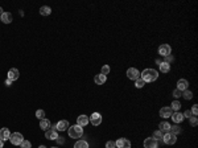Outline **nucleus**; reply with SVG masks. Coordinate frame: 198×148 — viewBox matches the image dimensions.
I'll return each instance as SVG.
<instances>
[{
	"mask_svg": "<svg viewBox=\"0 0 198 148\" xmlns=\"http://www.w3.org/2000/svg\"><path fill=\"white\" fill-rule=\"evenodd\" d=\"M0 20L3 21L4 24H9L11 21H12V15H11L9 12H4V13L1 15V17H0Z\"/></svg>",
	"mask_w": 198,
	"mask_h": 148,
	"instance_id": "19",
	"label": "nucleus"
},
{
	"mask_svg": "<svg viewBox=\"0 0 198 148\" xmlns=\"http://www.w3.org/2000/svg\"><path fill=\"white\" fill-rule=\"evenodd\" d=\"M11 143L13 145H20L24 140V136L20 134V132H13V134H11V138H9Z\"/></svg>",
	"mask_w": 198,
	"mask_h": 148,
	"instance_id": "3",
	"label": "nucleus"
},
{
	"mask_svg": "<svg viewBox=\"0 0 198 148\" xmlns=\"http://www.w3.org/2000/svg\"><path fill=\"white\" fill-rule=\"evenodd\" d=\"M36 117H37L40 121L44 119V118H45V111L44 110H37V111H36Z\"/></svg>",
	"mask_w": 198,
	"mask_h": 148,
	"instance_id": "30",
	"label": "nucleus"
},
{
	"mask_svg": "<svg viewBox=\"0 0 198 148\" xmlns=\"http://www.w3.org/2000/svg\"><path fill=\"white\" fill-rule=\"evenodd\" d=\"M182 96H184L185 99L189 100V99H191V98H193V93H191L190 90L186 89V90H184V94H182Z\"/></svg>",
	"mask_w": 198,
	"mask_h": 148,
	"instance_id": "27",
	"label": "nucleus"
},
{
	"mask_svg": "<svg viewBox=\"0 0 198 148\" xmlns=\"http://www.w3.org/2000/svg\"><path fill=\"white\" fill-rule=\"evenodd\" d=\"M56 140H57L58 143H60V144H62V143H64V139H62V138H60V136H58V138L56 139Z\"/></svg>",
	"mask_w": 198,
	"mask_h": 148,
	"instance_id": "40",
	"label": "nucleus"
},
{
	"mask_svg": "<svg viewBox=\"0 0 198 148\" xmlns=\"http://www.w3.org/2000/svg\"><path fill=\"white\" fill-rule=\"evenodd\" d=\"M9 138H11V132H9V130L8 128H1L0 130V139L3 141H5V140H9Z\"/></svg>",
	"mask_w": 198,
	"mask_h": 148,
	"instance_id": "14",
	"label": "nucleus"
},
{
	"mask_svg": "<svg viewBox=\"0 0 198 148\" xmlns=\"http://www.w3.org/2000/svg\"><path fill=\"white\" fill-rule=\"evenodd\" d=\"M144 85H145V82H144L141 78L136 79V82H135V86H136L137 89H141V87H144Z\"/></svg>",
	"mask_w": 198,
	"mask_h": 148,
	"instance_id": "29",
	"label": "nucleus"
},
{
	"mask_svg": "<svg viewBox=\"0 0 198 148\" xmlns=\"http://www.w3.org/2000/svg\"><path fill=\"white\" fill-rule=\"evenodd\" d=\"M45 138L49 139V140H56V139L58 138L57 127H56V126H53V127H50L49 130L45 131Z\"/></svg>",
	"mask_w": 198,
	"mask_h": 148,
	"instance_id": "4",
	"label": "nucleus"
},
{
	"mask_svg": "<svg viewBox=\"0 0 198 148\" xmlns=\"http://www.w3.org/2000/svg\"><path fill=\"white\" fill-rule=\"evenodd\" d=\"M163 136H164V135H163V131H160V130H157V131H155L153 132V138L156 139V140H163Z\"/></svg>",
	"mask_w": 198,
	"mask_h": 148,
	"instance_id": "28",
	"label": "nucleus"
},
{
	"mask_svg": "<svg viewBox=\"0 0 198 148\" xmlns=\"http://www.w3.org/2000/svg\"><path fill=\"white\" fill-rule=\"evenodd\" d=\"M169 70H171V64H168V62H161L160 72L161 73H169Z\"/></svg>",
	"mask_w": 198,
	"mask_h": 148,
	"instance_id": "21",
	"label": "nucleus"
},
{
	"mask_svg": "<svg viewBox=\"0 0 198 148\" xmlns=\"http://www.w3.org/2000/svg\"><path fill=\"white\" fill-rule=\"evenodd\" d=\"M181 95H182V91H180L178 89L173 90V96H174V98H180Z\"/></svg>",
	"mask_w": 198,
	"mask_h": 148,
	"instance_id": "35",
	"label": "nucleus"
},
{
	"mask_svg": "<svg viewBox=\"0 0 198 148\" xmlns=\"http://www.w3.org/2000/svg\"><path fill=\"white\" fill-rule=\"evenodd\" d=\"M169 132L177 136V135L180 134V132H181V128L178 127V126H171V131H169Z\"/></svg>",
	"mask_w": 198,
	"mask_h": 148,
	"instance_id": "26",
	"label": "nucleus"
},
{
	"mask_svg": "<svg viewBox=\"0 0 198 148\" xmlns=\"http://www.w3.org/2000/svg\"><path fill=\"white\" fill-rule=\"evenodd\" d=\"M159 127H160V131H164V132H169L171 131V124L168 122H161L159 124Z\"/></svg>",
	"mask_w": 198,
	"mask_h": 148,
	"instance_id": "22",
	"label": "nucleus"
},
{
	"mask_svg": "<svg viewBox=\"0 0 198 148\" xmlns=\"http://www.w3.org/2000/svg\"><path fill=\"white\" fill-rule=\"evenodd\" d=\"M21 148H31L32 147V143L29 140H23V143H21Z\"/></svg>",
	"mask_w": 198,
	"mask_h": 148,
	"instance_id": "32",
	"label": "nucleus"
},
{
	"mask_svg": "<svg viewBox=\"0 0 198 148\" xmlns=\"http://www.w3.org/2000/svg\"><path fill=\"white\" fill-rule=\"evenodd\" d=\"M172 114H173V110H172L171 107H163L160 110V117L161 118H169V117H172Z\"/></svg>",
	"mask_w": 198,
	"mask_h": 148,
	"instance_id": "11",
	"label": "nucleus"
},
{
	"mask_svg": "<svg viewBox=\"0 0 198 148\" xmlns=\"http://www.w3.org/2000/svg\"><path fill=\"white\" fill-rule=\"evenodd\" d=\"M106 148H116V144H115V141L112 140H108L106 143Z\"/></svg>",
	"mask_w": 198,
	"mask_h": 148,
	"instance_id": "34",
	"label": "nucleus"
},
{
	"mask_svg": "<svg viewBox=\"0 0 198 148\" xmlns=\"http://www.w3.org/2000/svg\"><path fill=\"white\" fill-rule=\"evenodd\" d=\"M3 13H4V12H3V8L0 7V17H1V15H3Z\"/></svg>",
	"mask_w": 198,
	"mask_h": 148,
	"instance_id": "42",
	"label": "nucleus"
},
{
	"mask_svg": "<svg viewBox=\"0 0 198 148\" xmlns=\"http://www.w3.org/2000/svg\"><path fill=\"white\" fill-rule=\"evenodd\" d=\"M74 148H89V143L85 140H78L74 144Z\"/></svg>",
	"mask_w": 198,
	"mask_h": 148,
	"instance_id": "24",
	"label": "nucleus"
},
{
	"mask_svg": "<svg viewBox=\"0 0 198 148\" xmlns=\"http://www.w3.org/2000/svg\"><path fill=\"white\" fill-rule=\"evenodd\" d=\"M182 115H184V118H191V117H193V114H191L190 110H186L184 114H182Z\"/></svg>",
	"mask_w": 198,
	"mask_h": 148,
	"instance_id": "37",
	"label": "nucleus"
},
{
	"mask_svg": "<svg viewBox=\"0 0 198 148\" xmlns=\"http://www.w3.org/2000/svg\"><path fill=\"white\" fill-rule=\"evenodd\" d=\"M127 77H128L130 79L136 81V79L140 78V72H139L136 68H130V69L127 70Z\"/></svg>",
	"mask_w": 198,
	"mask_h": 148,
	"instance_id": "7",
	"label": "nucleus"
},
{
	"mask_svg": "<svg viewBox=\"0 0 198 148\" xmlns=\"http://www.w3.org/2000/svg\"><path fill=\"white\" fill-rule=\"evenodd\" d=\"M94 81H95L96 85H103V83H106V81H107V76H104L102 73H100V74H96Z\"/></svg>",
	"mask_w": 198,
	"mask_h": 148,
	"instance_id": "17",
	"label": "nucleus"
},
{
	"mask_svg": "<svg viewBox=\"0 0 198 148\" xmlns=\"http://www.w3.org/2000/svg\"><path fill=\"white\" fill-rule=\"evenodd\" d=\"M115 144L118 148H131V141L128 139H124V138H120L115 141Z\"/></svg>",
	"mask_w": 198,
	"mask_h": 148,
	"instance_id": "9",
	"label": "nucleus"
},
{
	"mask_svg": "<svg viewBox=\"0 0 198 148\" xmlns=\"http://www.w3.org/2000/svg\"><path fill=\"white\" fill-rule=\"evenodd\" d=\"M141 79L144 82H155L157 78H159V72L155 69H145L143 73H140Z\"/></svg>",
	"mask_w": 198,
	"mask_h": 148,
	"instance_id": "1",
	"label": "nucleus"
},
{
	"mask_svg": "<svg viewBox=\"0 0 198 148\" xmlns=\"http://www.w3.org/2000/svg\"><path fill=\"white\" fill-rule=\"evenodd\" d=\"M89 121L92 126H99V124L102 123V115L99 113H94V114H91V117L89 118Z\"/></svg>",
	"mask_w": 198,
	"mask_h": 148,
	"instance_id": "8",
	"label": "nucleus"
},
{
	"mask_svg": "<svg viewBox=\"0 0 198 148\" xmlns=\"http://www.w3.org/2000/svg\"><path fill=\"white\" fill-rule=\"evenodd\" d=\"M89 117H86V115H79L78 118H77V124L78 126H81V127H85L86 124L89 123Z\"/></svg>",
	"mask_w": 198,
	"mask_h": 148,
	"instance_id": "16",
	"label": "nucleus"
},
{
	"mask_svg": "<svg viewBox=\"0 0 198 148\" xmlns=\"http://www.w3.org/2000/svg\"><path fill=\"white\" fill-rule=\"evenodd\" d=\"M189 86V82L186 81V79L181 78V79H178V82H177V89L180 90V91H184V90H186Z\"/></svg>",
	"mask_w": 198,
	"mask_h": 148,
	"instance_id": "15",
	"label": "nucleus"
},
{
	"mask_svg": "<svg viewBox=\"0 0 198 148\" xmlns=\"http://www.w3.org/2000/svg\"><path fill=\"white\" fill-rule=\"evenodd\" d=\"M157 140L155 138H147L144 140V148H157Z\"/></svg>",
	"mask_w": 198,
	"mask_h": 148,
	"instance_id": "10",
	"label": "nucleus"
},
{
	"mask_svg": "<svg viewBox=\"0 0 198 148\" xmlns=\"http://www.w3.org/2000/svg\"><path fill=\"white\" fill-rule=\"evenodd\" d=\"M171 108L173 111H180V108H181V103H180V100H173V102H172Z\"/></svg>",
	"mask_w": 198,
	"mask_h": 148,
	"instance_id": "25",
	"label": "nucleus"
},
{
	"mask_svg": "<svg viewBox=\"0 0 198 148\" xmlns=\"http://www.w3.org/2000/svg\"><path fill=\"white\" fill-rule=\"evenodd\" d=\"M110 70H111V69H110V66H108V65H104V66H103V68H102V74H104V76H107V74H108V73H110Z\"/></svg>",
	"mask_w": 198,
	"mask_h": 148,
	"instance_id": "33",
	"label": "nucleus"
},
{
	"mask_svg": "<svg viewBox=\"0 0 198 148\" xmlns=\"http://www.w3.org/2000/svg\"><path fill=\"white\" fill-rule=\"evenodd\" d=\"M56 127H57V131H66L69 130V122L68 121H60L57 124H56Z\"/></svg>",
	"mask_w": 198,
	"mask_h": 148,
	"instance_id": "13",
	"label": "nucleus"
},
{
	"mask_svg": "<svg viewBox=\"0 0 198 148\" xmlns=\"http://www.w3.org/2000/svg\"><path fill=\"white\" fill-rule=\"evenodd\" d=\"M163 141H164L165 144H176V141H177V138H176V135L171 134V132H167V134L163 136Z\"/></svg>",
	"mask_w": 198,
	"mask_h": 148,
	"instance_id": "5",
	"label": "nucleus"
},
{
	"mask_svg": "<svg viewBox=\"0 0 198 148\" xmlns=\"http://www.w3.org/2000/svg\"><path fill=\"white\" fill-rule=\"evenodd\" d=\"M5 85H7V86H11V85H12V81H11L9 78H7V81H5Z\"/></svg>",
	"mask_w": 198,
	"mask_h": 148,
	"instance_id": "39",
	"label": "nucleus"
},
{
	"mask_svg": "<svg viewBox=\"0 0 198 148\" xmlns=\"http://www.w3.org/2000/svg\"><path fill=\"white\" fill-rule=\"evenodd\" d=\"M191 114H193V115H194V117H197V114H198V104H194V106H193V108H191Z\"/></svg>",
	"mask_w": 198,
	"mask_h": 148,
	"instance_id": "36",
	"label": "nucleus"
},
{
	"mask_svg": "<svg viewBox=\"0 0 198 148\" xmlns=\"http://www.w3.org/2000/svg\"><path fill=\"white\" fill-rule=\"evenodd\" d=\"M189 123L193 126V127H195L198 124V119H197V117H191V118H189Z\"/></svg>",
	"mask_w": 198,
	"mask_h": 148,
	"instance_id": "31",
	"label": "nucleus"
},
{
	"mask_svg": "<svg viewBox=\"0 0 198 148\" xmlns=\"http://www.w3.org/2000/svg\"><path fill=\"white\" fill-rule=\"evenodd\" d=\"M3 147H4V141L0 139V148H3Z\"/></svg>",
	"mask_w": 198,
	"mask_h": 148,
	"instance_id": "41",
	"label": "nucleus"
},
{
	"mask_svg": "<svg viewBox=\"0 0 198 148\" xmlns=\"http://www.w3.org/2000/svg\"><path fill=\"white\" fill-rule=\"evenodd\" d=\"M40 13H41L42 16H49V15L52 13L50 7H48V5H44V7H41V8H40Z\"/></svg>",
	"mask_w": 198,
	"mask_h": 148,
	"instance_id": "23",
	"label": "nucleus"
},
{
	"mask_svg": "<svg viewBox=\"0 0 198 148\" xmlns=\"http://www.w3.org/2000/svg\"><path fill=\"white\" fill-rule=\"evenodd\" d=\"M52 148H57V147H52Z\"/></svg>",
	"mask_w": 198,
	"mask_h": 148,
	"instance_id": "44",
	"label": "nucleus"
},
{
	"mask_svg": "<svg viewBox=\"0 0 198 148\" xmlns=\"http://www.w3.org/2000/svg\"><path fill=\"white\" fill-rule=\"evenodd\" d=\"M69 132V136L73 139H78V138H82L83 135V128L78 124H75V126H72V127H69L68 130Z\"/></svg>",
	"mask_w": 198,
	"mask_h": 148,
	"instance_id": "2",
	"label": "nucleus"
},
{
	"mask_svg": "<svg viewBox=\"0 0 198 148\" xmlns=\"http://www.w3.org/2000/svg\"><path fill=\"white\" fill-rule=\"evenodd\" d=\"M172 53V48H171V45H168V44H163L159 46V54L163 56V57H167V56H169Z\"/></svg>",
	"mask_w": 198,
	"mask_h": 148,
	"instance_id": "6",
	"label": "nucleus"
},
{
	"mask_svg": "<svg viewBox=\"0 0 198 148\" xmlns=\"http://www.w3.org/2000/svg\"><path fill=\"white\" fill-rule=\"evenodd\" d=\"M38 148H46V147H45V145H40V147H38Z\"/></svg>",
	"mask_w": 198,
	"mask_h": 148,
	"instance_id": "43",
	"label": "nucleus"
},
{
	"mask_svg": "<svg viewBox=\"0 0 198 148\" xmlns=\"http://www.w3.org/2000/svg\"><path fill=\"white\" fill-rule=\"evenodd\" d=\"M171 118H172V121H173L174 123H177V124H178V123H181V122L185 119L184 115H182V114L180 113V111H176V113H173Z\"/></svg>",
	"mask_w": 198,
	"mask_h": 148,
	"instance_id": "12",
	"label": "nucleus"
},
{
	"mask_svg": "<svg viewBox=\"0 0 198 148\" xmlns=\"http://www.w3.org/2000/svg\"><path fill=\"white\" fill-rule=\"evenodd\" d=\"M40 127H41V130H44V131H46V130H49V128L52 127L50 126V122L48 121V119H41L40 121Z\"/></svg>",
	"mask_w": 198,
	"mask_h": 148,
	"instance_id": "20",
	"label": "nucleus"
},
{
	"mask_svg": "<svg viewBox=\"0 0 198 148\" xmlns=\"http://www.w3.org/2000/svg\"><path fill=\"white\" fill-rule=\"evenodd\" d=\"M19 74H20V73H19V70L17 69H9V72H8V78L11 79V81H16L17 78H19Z\"/></svg>",
	"mask_w": 198,
	"mask_h": 148,
	"instance_id": "18",
	"label": "nucleus"
},
{
	"mask_svg": "<svg viewBox=\"0 0 198 148\" xmlns=\"http://www.w3.org/2000/svg\"><path fill=\"white\" fill-rule=\"evenodd\" d=\"M171 61H173V57H172L171 54H169V56H167V57H165V61H164V62H168V64H169V62H171Z\"/></svg>",
	"mask_w": 198,
	"mask_h": 148,
	"instance_id": "38",
	"label": "nucleus"
}]
</instances>
